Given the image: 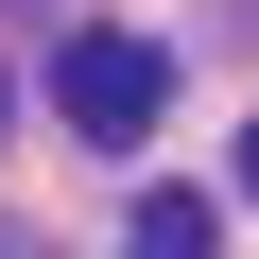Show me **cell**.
Returning <instances> with one entry per match:
<instances>
[{"label":"cell","mask_w":259,"mask_h":259,"mask_svg":"<svg viewBox=\"0 0 259 259\" xmlns=\"http://www.w3.org/2000/svg\"><path fill=\"white\" fill-rule=\"evenodd\" d=\"M52 104H69V139L139 156L156 104H173V52H156V35H69V52H52Z\"/></svg>","instance_id":"obj_1"},{"label":"cell","mask_w":259,"mask_h":259,"mask_svg":"<svg viewBox=\"0 0 259 259\" xmlns=\"http://www.w3.org/2000/svg\"><path fill=\"white\" fill-rule=\"evenodd\" d=\"M121 259H225V207L207 190H156L139 225H121Z\"/></svg>","instance_id":"obj_2"},{"label":"cell","mask_w":259,"mask_h":259,"mask_svg":"<svg viewBox=\"0 0 259 259\" xmlns=\"http://www.w3.org/2000/svg\"><path fill=\"white\" fill-rule=\"evenodd\" d=\"M242 207H259V121H242Z\"/></svg>","instance_id":"obj_3"},{"label":"cell","mask_w":259,"mask_h":259,"mask_svg":"<svg viewBox=\"0 0 259 259\" xmlns=\"http://www.w3.org/2000/svg\"><path fill=\"white\" fill-rule=\"evenodd\" d=\"M0 104H18V87H0Z\"/></svg>","instance_id":"obj_4"}]
</instances>
